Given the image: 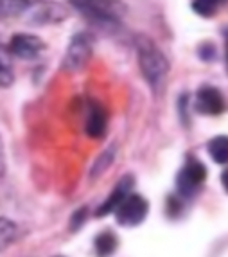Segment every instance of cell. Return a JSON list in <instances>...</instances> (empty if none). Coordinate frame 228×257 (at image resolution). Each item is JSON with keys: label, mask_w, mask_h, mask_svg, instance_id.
<instances>
[{"label": "cell", "mask_w": 228, "mask_h": 257, "mask_svg": "<svg viewBox=\"0 0 228 257\" xmlns=\"http://www.w3.org/2000/svg\"><path fill=\"white\" fill-rule=\"evenodd\" d=\"M138 61L142 69L144 77L147 79L155 90H158L167 74V60L164 54L149 42V40H140L138 42Z\"/></svg>", "instance_id": "1"}, {"label": "cell", "mask_w": 228, "mask_h": 257, "mask_svg": "<svg viewBox=\"0 0 228 257\" xmlns=\"http://www.w3.org/2000/svg\"><path fill=\"white\" fill-rule=\"evenodd\" d=\"M74 8L97 22L112 24L124 13V4L119 0H69Z\"/></svg>", "instance_id": "2"}, {"label": "cell", "mask_w": 228, "mask_h": 257, "mask_svg": "<svg viewBox=\"0 0 228 257\" xmlns=\"http://www.w3.org/2000/svg\"><path fill=\"white\" fill-rule=\"evenodd\" d=\"M92 54V38L88 35H76L70 42L67 54H65L63 67L65 70H79L85 67Z\"/></svg>", "instance_id": "3"}, {"label": "cell", "mask_w": 228, "mask_h": 257, "mask_svg": "<svg viewBox=\"0 0 228 257\" xmlns=\"http://www.w3.org/2000/svg\"><path fill=\"white\" fill-rule=\"evenodd\" d=\"M147 214V202L138 194H129L121 205L117 207L115 216L121 225H138Z\"/></svg>", "instance_id": "4"}, {"label": "cell", "mask_w": 228, "mask_h": 257, "mask_svg": "<svg viewBox=\"0 0 228 257\" xmlns=\"http://www.w3.org/2000/svg\"><path fill=\"white\" fill-rule=\"evenodd\" d=\"M207 178V169L199 160L189 159L178 175V189L183 194H192Z\"/></svg>", "instance_id": "5"}, {"label": "cell", "mask_w": 228, "mask_h": 257, "mask_svg": "<svg viewBox=\"0 0 228 257\" xmlns=\"http://www.w3.org/2000/svg\"><path fill=\"white\" fill-rule=\"evenodd\" d=\"M196 106L205 115H217L224 110V101L219 90H215L212 86H203L198 92Z\"/></svg>", "instance_id": "6"}, {"label": "cell", "mask_w": 228, "mask_h": 257, "mask_svg": "<svg viewBox=\"0 0 228 257\" xmlns=\"http://www.w3.org/2000/svg\"><path fill=\"white\" fill-rule=\"evenodd\" d=\"M42 47H43L42 40L36 38V36H33V35L13 36L11 45H9L11 52L17 54V56H20V58H35V56L42 51Z\"/></svg>", "instance_id": "7"}, {"label": "cell", "mask_w": 228, "mask_h": 257, "mask_svg": "<svg viewBox=\"0 0 228 257\" xmlns=\"http://www.w3.org/2000/svg\"><path fill=\"white\" fill-rule=\"evenodd\" d=\"M27 9L36 22H56L65 17V9L60 4H51V2H36Z\"/></svg>", "instance_id": "8"}, {"label": "cell", "mask_w": 228, "mask_h": 257, "mask_svg": "<svg viewBox=\"0 0 228 257\" xmlns=\"http://www.w3.org/2000/svg\"><path fill=\"white\" fill-rule=\"evenodd\" d=\"M104 132H106V111L99 104H94L86 120V133L94 139H99L104 135Z\"/></svg>", "instance_id": "9"}, {"label": "cell", "mask_w": 228, "mask_h": 257, "mask_svg": "<svg viewBox=\"0 0 228 257\" xmlns=\"http://www.w3.org/2000/svg\"><path fill=\"white\" fill-rule=\"evenodd\" d=\"M129 185H131V180H129L128 176H126L124 180H122L121 184H119L115 187V191H112V194L108 196L106 202H104L103 205H101V209L97 210V214L104 216V214H108V212H112V210H117V207L121 205V203L124 202L126 198L129 196V194H126V193H128Z\"/></svg>", "instance_id": "10"}, {"label": "cell", "mask_w": 228, "mask_h": 257, "mask_svg": "<svg viewBox=\"0 0 228 257\" xmlns=\"http://www.w3.org/2000/svg\"><path fill=\"white\" fill-rule=\"evenodd\" d=\"M208 153L217 164H226L228 162V137L221 135L215 137L208 142Z\"/></svg>", "instance_id": "11"}, {"label": "cell", "mask_w": 228, "mask_h": 257, "mask_svg": "<svg viewBox=\"0 0 228 257\" xmlns=\"http://www.w3.org/2000/svg\"><path fill=\"white\" fill-rule=\"evenodd\" d=\"M115 248H117V239L110 232H104V234H101V236L95 239V250H97V255L99 257L112 255V253L115 252Z\"/></svg>", "instance_id": "12"}, {"label": "cell", "mask_w": 228, "mask_h": 257, "mask_svg": "<svg viewBox=\"0 0 228 257\" xmlns=\"http://www.w3.org/2000/svg\"><path fill=\"white\" fill-rule=\"evenodd\" d=\"M13 83V67L9 60V52L0 47V86H9Z\"/></svg>", "instance_id": "13"}, {"label": "cell", "mask_w": 228, "mask_h": 257, "mask_svg": "<svg viewBox=\"0 0 228 257\" xmlns=\"http://www.w3.org/2000/svg\"><path fill=\"white\" fill-rule=\"evenodd\" d=\"M29 8V0H0V15H20Z\"/></svg>", "instance_id": "14"}, {"label": "cell", "mask_w": 228, "mask_h": 257, "mask_svg": "<svg viewBox=\"0 0 228 257\" xmlns=\"http://www.w3.org/2000/svg\"><path fill=\"white\" fill-rule=\"evenodd\" d=\"M215 6H217V0H194L192 2L194 11L201 17H210L215 11Z\"/></svg>", "instance_id": "15"}, {"label": "cell", "mask_w": 228, "mask_h": 257, "mask_svg": "<svg viewBox=\"0 0 228 257\" xmlns=\"http://www.w3.org/2000/svg\"><path fill=\"white\" fill-rule=\"evenodd\" d=\"M15 236V225L8 219H0V248L6 246Z\"/></svg>", "instance_id": "16"}, {"label": "cell", "mask_w": 228, "mask_h": 257, "mask_svg": "<svg viewBox=\"0 0 228 257\" xmlns=\"http://www.w3.org/2000/svg\"><path fill=\"white\" fill-rule=\"evenodd\" d=\"M6 169V160H4V151H2V142H0V175H4Z\"/></svg>", "instance_id": "17"}, {"label": "cell", "mask_w": 228, "mask_h": 257, "mask_svg": "<svg viewBox=\"0 0 228 257\" xmlns=\"http://www.w3.org/2000/svg\"><path fill=\"white\" fill-rule=\"evenodd\" d=\"M221 182H223V187L226 189V193H228V169L221 175Z\"/></svg>", "instance_id": "18"}, {"label": "cell", "mask_w": 228, "mask_h": 257, "mask_svg": "<svg viewBox=\"0 0 228 257\" xmlns=\"http://www.w3.org/2000/svg\"><path fill=\"white\" fill-rule=\"evenodd\" d=\"M226 36H228V33H226Z\"/></svg>", "instance_id": "19"}]
</instances>
